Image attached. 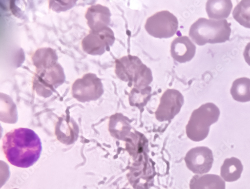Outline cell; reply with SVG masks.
<instances>
[{
    "instance_id": "6da1fadb",
    "label": "cell",
    "mask_w": 250,
    "mask_h": 189,
    "mask_svg": "<svg viewBox=\"0 0 250 189\" xmlns=\"http://www.w3.org/2000/svg\"><path fill=\"white\" fill-rule=\"evenodd\" d=\"M3 150L10 164L17 167L27 168L39 160L42 145L34 131L20 128L5 135L3 139Z\"/></svg>"
},
{
    "instance_id": "7a4b0ae2",
    "label": "cell",
    "mask_w": 250,
    "mask_h": 189,
    "mask_svg": "<svg viewBox=\"0 0 250 189\" xmlns=\"http://www.w3.org/2000/svg\"><path fill=\"white\" fill-rule=\"evenodd\" d=\"M231 24L225 19L215 20L200 18L192 24L189 36L199 46L207 43H222L230 40Z\"/></svg>"
},
{
    "instance_id": "3957f363",
    "label": "cell",
    "mask_w": 250,
    "mask_h": 189,
    "mask_svg": "<svg viewBox=\"0 0 250 189\" xmlns=\"http://www.w3.org/2000/svg\"><path fill=\"white\" fill-rule=\"evenodd\" d=\"M115 72L119 79L137 89L149 87L153 80L151 69L139 58L131 55L115 60Z\"/></svg>"
},
{
    "instance_id": "277c9868",
    "label": "cell",
    "mask_w": 250,
    "mask_h": 189,
    "mask_svg": "<svg viewBox=\"0 0 250 189\" xmlns=\"http://www.w3.org/2000/svg\"><path fill=\"white\" fill-rule=\"evenodd\" d=\"M220 111L216 105L208 103L194 110L186 127L187 137L194 142L206 139L210 131V126L219 118Z\"/></svg>"
},
{
    "instance_id": "5b68a950",
    "label": "cell",
    "mask_w": 250,
    "mask_h": 189,
    "mask_svg": "<svg viewBox=\"0 0 250 189\" xmlns=\"http://www.w3.org/2000/svg\"><path fill=\"white\" fill-rule=\"evenodd\" d=\"M65 81L63 69L57 63L49 67L36 70L33 87L37 93L44 97L51 95L54 90Z\"/></svg>"
},
{
    "instance_id": "8992f818",
    "label": "cell",
    "mask_w": 250,
    "mask_h": 189,
    "mask_svg": "<svg viewBox=\"0 0 250 189\" xmlns=\"http://www.w3.org/2000/svg\"><path fill=\"white\" fill-rule=\"evenodd\" d=\"M178 26V20L175 16L168 11H162L147 19L145 28L154 38L166 39L175 35Z\"/></svg>"
},
{
    "instance_id": "52a82bcc",
    "label": "cell",
    "mask_w": 250,
    "mask_h": 189,
    "mask_svg": "<svg viewBox=\"0 0 250 189\" xmlns=\"http://www.w3.org/2000/svg\"><path fill=\"white\" fill-rule=\"evenodd\" d=\"M101 80L93 73H87L73 83L72 93L73 97L81 102L95 101L103 94Z\"/></svg>"
},
{
    "instance_id": "ba28073f",
    "label": "cell",
    "mask_w": 250,
    "mask_h": 189,
    "mask_svg": "<svg viewBox=\"0 0 250 189\" xmlns=\"http://www.w3.org/2000/svg\"><path fill=\"white\" fill-rule=\"evenodd\" d=\"M114 33L109 27L97 31H91L82 42L83 51L91 55H101L114 43Z\"/></svg>"
},
{
    "instance_id": "9c48e42d",
    "label": "cell",
    "mask_w": 250,
    "mask_h": 189,
    "mask_svg": "<svg viewBox=\"0 0 250 189\" xmlns=\"http://www.w3.org/2000/svg\"><path fill=\"white\" fill-rule=\"evenodd\" d=\"M184 103V97L175 89L167 90L162 96L155 117L160 122L173 119L180 111Z\"/></svg>"
},
{
    "instance_id": "30bf717a",
    "label": "cell",
    "mask_w": 250,
    "mask_h": 189,
    "mask_svg": "<svg viewBox=\"0 0 250 189\" xmlns=\"http://www.w3.org/2000/svg\"><path fill=\"white\" fill-rule=\"evenodd\" d=\"M188 169L196 174L209 172L212 167L214 156L212 150L207 147H197L189 150L185 157Z\"/></svg>"
},
{
    "instance_id": "8fae6325",
    "label": "cell",
    "mask_w": 250,
    "mask_h": 189,
    "mask_svg": "<svg viewBox=\"0 0 250 189\" xmlns=\"http://www.w3.org/2000/svg\"><path fill=\"white\" fill-rule=\"evenodd\" d=\"M196 51V46L187 36L177 37L171 45L172 57L180 63L190 61L194 57Z\"/></svg>"
},
{
    "instance_id": "7c38bea8",
    "label": "cell",
    "mask_w": 250,
    "mask_h": 189,
    "mask_svg": "<svg viewBox=\"0 0 250 189\" xmlns=\"http://www.w3.org/2000/svg\"><path fill=\"white\" fill-rule=\"evenodd\" d=\"M111 16L108 7L97 4L88 8L85 18L91 31H97L108 27L110 24Z\"/></svg>"
},
{
    "instance_id": "4fadbf2b",
    "label": "cell",
    "mask_w": 250,
    "mask_h": 189,
    "mask_svg": "<svg viewBox=\"0 0 250 189\" xmlns=\"http://www.w3.org/2000/svg\"><path fill=\"white\" fill-rule=\"evenodd\" d=\"M190 189H226V184L217 175H196L190 181Z\"/></svg>"
},
{
    "instance_id": "5bb4252c",
    "label": "cell",
    "mask_w": 250,
    "mask_h": 189,
    "mask_svg": "<svg viewBox=\"0 0 250 189\" xmlns=\"http://www.w3.org/2000/svg\"><path fill=\"white\" fill-rule=\"evenodd\" d=\"M243 170V166L239 159L228 158L221 167V176L227 182H235L240 178Z\"/></svg>"
},
{
    "instance_id": "9a60e30c",
    "label": "cell",
    "mask_w": 250,
    "mask_h": 189,
    "mask_svg": "<svg viewBox=\"0 0 250 189\" xmlns=\"http://www.w3.org/2000/svg\"><path fill=\"white\" fill-rule=\"evenodd\" d=\"M233 8L231 1H208L206 12L210 19L223 20L230 15Z\"/></svg>"
},
{
    "instance_id": "2e32d148",
    "label": "cell",
    "mask_w": 250,
    "mask_h": 189,
    "mask_svg": "<svg viewBox=\"0 0 250 189\" xmlns=\"http://www.w3.org/2000/svg\"><path fill=\"white\" fill-rule=\"evenodd\" d=\"M32 61L36 70H39L56 64L58 56L55 51L50 48H41L34 54Z\"/></svg>"
},
{
    "instance_id": "e0dca14e",
    "label": "cell",
    "mask_w": 250,
    "mask_h": 189,
    "mask_svg": "<svg viewBox=\"0 0 250 189\" xmlns=\"http://www.w3.org/2000/svg\"><path fill=\"white\" fill-rule=\"evenodd\" d=\"M233 98L239 102L250 101V79L246 77L235 80L231 89Z\"/></svg>"
},
{
    "instance_id": "ac0fdd59",
    "label": "cell",
    "mask_w": 250,
    "mask_h": 189,
    "mask_svg": "<svg viewBox=\"0 0 250 189\" xmlns=\"http://www.w3.org/2000/svg\"><path fill=\"white\" fill-rule=\"evenodd\" d=\"M233 16L241 25L250 29V0L241 1L235 7Z\"/></svg>"
},
{
    "instance_id": "d6986e66",
    "label": "cell",
    "mask_w": 250,
    "mask_h": 189,
    "mask_svg": "<svg viewBox=\"0 0 250 189\" xmlns=\"http://www.w3.org/2000/svg\"><path fill=\"white\" fill-rule=\"evenodd\" d=\"M76 1H50V8L55 12L65 11L73 7Z\"/></svg>"
},
{
    "instance_id": "ffe728a7",
    "label": "cell",
    "mask_w": 250,
    "mask_h": 189,
    "mask_svg": "<svg viewBox=\"0 0 250 189\" xmlns=\"http://www.w3.org/2000/svg\"><path fill=\"white\" fill-rule=\"evenodd\" d=\"M243 55L246 62L250 66V43H249L245 47Z\"/></svg>"
},
{
    "instance_id": "44dd1931",
    "label": "cell",
    "mask_w": 250,
    "mask_h": 189,
    "mask_svg": "<svg viewBox=\"0 0 250 189\" xmlns=\"http://www.w3.org/2000/svg\"><path fill=\"white\" fill-rule=\"evenodd\" d=\"M131 189L130 188H123L122 189Z\"/></svg>"
}]
</instances>
